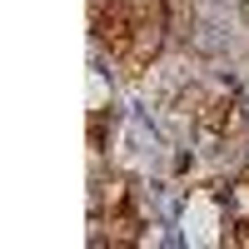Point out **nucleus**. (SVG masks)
I'll return each instance as SVG.
<instances>
[{
    "mask_svg": "<svg viewBox=\"0 0 249 249\" xmlns=\"http://www.w3.org/2000/svg\"><path fill=\"white\" fill-rule=\"evenodd\" d=\"M130 199H135V190H130V179L124 175H105L100 170L95 179H90V214H120V210H130Z\"/></svg>",
    "mask_w": 249,
    "mask_h": 249,
    "instance_id": "2",
    "label": "nucleus"
},
{
    "mask_svg": "<svg viewBox=\"0 0 249 249\" xmlns=\"http://www.w3.org/2000/svg\"><path fill=\"white\" fill-rule=\"evenodd\" d=\"M164 15H170V35H190V25H195L190 0H164Z\"/></svg>",
    "mask_w": 249,
    "mask_h": 249,
    "instance_id": "6",
    "label": "nucleus"
},
{
    "mask_svg": "<svg viewBox=\"0 0 249 249\" xmlns=\"http://www.w3.org/2000/svg\"><path fill=\"white\" fill-rule=\"evenodd\" d=\"M164 40H170V15H150V20H140L135 25V40H130V50H124V75H140V70H150L155 60L164 55Z\"/></svg>",
    "mask_w": 249,
    "mask_h": 249,
    "instance_id": "1",
    "label": "nucleus"
},
{
    "mask_svg": "<svg viewBox=\"0 0 249 249\" xmlns=\"http://www.w3.org/2000/svg\"><path fill=\"white\" fill-rule=\"evenodd\" d=\"M224 214H230V224H244L249 219V175H239V179L224 184Z\"/></svg>",
    "mask_w": 249,
    "mask_h": 249,
    "instance_id": "4",
    "label": "nucleus"
},
{
    "mask_svg": "<svg viewBox=\"0 0 249 249\" xmlns=\"http://www.w3.org/2000/svg\"><path fill=\"white\" fill-rule=\"evenodd\" d=\"M239 15H244V20H249V0H239Z\"/></svg>",
    "mask_w": 249,
    "mask_h": 249,
    "instance_id": "7",
    "label": "nucleus"
},
{
    "mask_svg": "<svg viewBox=\"0 0 249 249\" xmlns=\"http://www.w3.org/2000/svg\"><path fill=\"white\" fill-rule=\"evenodd\" d=\"M105 244H115V249L144 244V224H140V214H135V210H120V214H110V219H105Z\"/></svg>",
    "mask_w": 249,
    "mask_h": 249,
    "instance_id": "3",
    "label": "nucleus"
},
{
    "mask_svg": "<svg viewBox=\"0 0 249 249\" xmlns=\"http://www.w3.org/2000/svg\"><path fill=\"white\" fill-rule=\"evenodd\" d=\"M249 130V95H230V105H224V135L239 140Z\"/></svg>",
    "mask_w": 249,
    "mask_h": 249,
    "instance_id": "5",
    "label": "nucleus"
}]
</instances>
